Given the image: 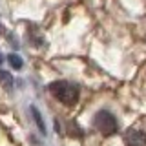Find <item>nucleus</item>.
Instances as JSON below:
<instances>
[{"label": "nucleus", "instance_id": "3", "mask_svg": "<svg viewBox=\"0 0 146 146\" xmlns=\"http://www.w3.org/2000/svg\"><path fill=\"white\" fill-rule=\"evenodd\" d=\"M124 143L128 146H146V133L141 130H130L124 135Z\"/></svg>", "mask_w": 146, "mask_h": 146}, {"label": "nucleus", "instance_id": "2", "mask_svg": "<svg viewBox=\"0 0 146 146\" xmlns=\"http://www.w3.org/2000/svg\"><path fill=\"white\" fill-rule=\"evenodd\" d=\"M93 126L97 128L102 135H111V133H115L117 128H119L115 115H113L111 111H108V110H100V111H97V115H95V119H93Z\"/></svg>", "mask_w": 146, "mask_h": 146}, {"label": "nucleus", "instance_id": "6", "mask_svg": "<svg viewBox=\"0 0 146 146\" xmlns=\"http://www.w3.org/2000/svg\"><path fill=\"white\" fill-rule=\"evenodd\" d=\"M0 80L4 82V86H6V88H11V82H13V79H11V75H9V73H6V71H0Z\"/></svg>", "mask_w": 146, "mask_h": 146}, {"label": "nucleus", "instance_id": "1", "mask_svg": "<svg viewBox=\"0 0 146 146\" xmlns=\"http://www.w3.org/2000/svg\"><path fill=\"white\" fill-rule=\"evenodd\" d=\"M49 91L53 93V97L57 100H60L62 104H68V106H71V104H75L77 100H79V88H77L75 84H71V82H68V80L53 82V84L49 86Z\"/></svg>", "mask_w": 146, "mask_h": 146}, {"label": "nucleus", "instance_id": "7", "mask_svg": "<svg viewBox=\"0 0 146 146\" xmlns=\"http://www.w3.org/2000/svg\"><path fill=\"white\" fill-rule=\"evenodd\" d=\"M2 60H4V58H2V55H0V62H2Z\"/></svg>", "mask_w": 146, "mask_h": 146}, {"label": "nucleus", "instance_id": "5", "mask_svg": "<svg viewBox=\"0 0 146 146\" xmlns=\"http://www.w3.org/2000/svg\"><path fill=\"white\" fill-rule=\"evenodd\" d=\"M7 58H9V64H11L15 70H20V68H22V58L18 57V55H9Z\"/></svg>", "mask_w": 146, "mask_h": 146}, {"label": "nucleus", "instance_id": "4", "mask_svg": "<svg viewBox=\"0 0 146 146\" xmlns=\"http://www.w3.org/2000/svg\"><path fill=\"white\" fill-rule=\"evenodd\" d=\"M31 115H33L36 126H38V130H40V133L46 135V124H44V121H42V115L38 113V110H36L35 106H31Z\"/></svg>", "mask_w": 146, "mask_h": 146}]
</instances>
